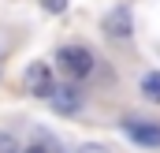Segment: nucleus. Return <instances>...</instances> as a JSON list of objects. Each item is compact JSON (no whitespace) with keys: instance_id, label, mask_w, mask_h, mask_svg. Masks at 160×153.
I'll return each mask as SVG.
<instances>
[{"instance_id":"obj_1","label":"nucleus","mask_w":160,"mask_h":153,"mask_svg":"<svg viewBox=\"0 0 160 153\" xmlns=\"http://www.w3.org/2000/svg\"><path fill=\"white\" fill-rule=\"evenodd\" d=\"M60 67H63L71 78H89L97 64H93V52H89V49L67 45V49H60Z\"/></svg>"},{"instance_id":"obj_2","label":"nucleus","mask_w":160,"mask_h":153,"mask_svg":"<svg viewBox=\"0 0 160 153\" xmlns=\"http://www.w3.org/2000/svg\"><path fill=\"white\" fill-rule=\"evenodd\" d=\"M123 135L145 150H160V123H149V119H123Z\"/></svg>"},{"instance_id":"obj_3","label":"nucleus","mask_w":160,"mask_h":153,"mask_svg":"<svg viewBox=\"0 0 160 153\" xmlns=\"http://www.w3.org/2000/svg\"><path fill=\"white\" fill-rule=\"evenodd\" d=\"M101 30L108 34L112 41H127L130 38V30H134V19H130V8H112L108 15H104V23H101Z\"/></svg>"},{"instance_id":"obj_4","label":"nucleus","mask_w":160,"mask_h":153,"mask_svg":"<svg viewBox=\"0 0 160 153\" xmlns=\"http://www.w3.org/2000/svg\"><path fill=\"white\" fill-rule=\"evenodd\" d=\"M22 82H26V93H34V97H48L52 93V71H48V64H30L26 67V75H22Z\"/></svg>"},{"instance_id":"obj_5","label":"nucleus","mask_w":160,"mask_h":153,"mask_svg":"<svg viewBox=\"0 0 160 153\" xmlns=\"http://www.w3.org/2000/svg\"><path fill=\"white\" fill-rule=\"evenodd\" d=\"M48 101H52V112H60V116H75L82 108V93L71 86V82H67V86H52Z\"/></svg>"},{"instance_id":"obj_6","label":"nucleus","mask_w":160,"mask_h":153,"mask_svg":"<svg viewBox=\"0 0 160 153\" xmlns=\"http://www.w3.org/2000/svg\"><path fill=\"white\" fill-rule=\"evenodd\" d=\"M142 93H145V101L160 105V71H149V75H142Z\"/></svg>"},{"instance_id":"obj_7","label":"nucleus","mask_w":160,"mask_h":153,"mask_svg":"<svg viewBox=\"0 0 160 153\" xmlns=\"http://www.w3.org/2000/svg\"><path fill=\"white\" fill-rule=\"evenodd\" d=\"M0 153H19V138L11 131H0Z\"/></svg>"},{"instance_id":"obj_8","label":"nucleus","mask_w":160,"mask_h":153,"mask_svg":"<svg viewBox=\"0 0 160 153\" xmlns=\"http://www.w3.org/2000/svg\"><path fill=\"white\" fill-rule=\"evenodd\" d=\"M26 153H56V142H52V138H38Z\"/></svg>"},{"instance_id":"obj_9","label":"nucleus","mask_w":160,"mask_h":153,"mask_svg":"<svg viewBox=\"0 0 160 153\" xmlns=\"http://www.w3.org/2000/svg\"><path fill=\"white\" fill-rule=\"evenodd\" d=\"M41 4H45V8H48V11H52V15H60V11H63V8H67V0H41Z\"/></svg>"},{"instance_id":"obj_10","label":"nucleus","mask_w":160,"mask_h":153,"mask_svg":"<svg viewBox=\"0 0 160 153\" xmlns=\"http://www.w3.org/2000/svg\"><path fill=\"white\" fill-rule=\"evenodd\" d=\"M78 153H108V150H104V146H82Z\"/></svg>"}]
</instances>
